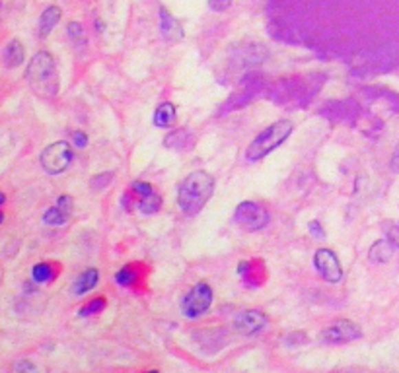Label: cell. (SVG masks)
<instances>
[{"instance_id": "obj_1", "label": "cell", "mask_w": 399, "mask_h": 373, "mask_svg": "<svg viewBox=\"0 0 399 373\" xmlns=\"http://www.w3.org/2000/svg\"><path fill=\"white\" fill-rule=\"evenodd\" d=\"M215 191V177L206 171H193L189 173L180 185L177 191V204L182 208V212L187 216L199 214L208 199L213 196Z\"/></svg>"}, {"instance_id": "obj_2", "label": "cell", "mask_w": 399, "mask_h": 373, "mask_svg": "<svg viewBox=\"0 0 399 373\" xmlns=\"http://www.w3.org/2000/svg\"><path fill=\"white\" fill-rule=\"evenodd\" d=\"M25 78L30 88L39 95V98H55L58 93V74L57 67H55V58L51 57V53L47 51H39L37 55L32 57L28 70H25Z\"/></svg>"}, {"instance_id": "obj_3", "label": "cell", "mask_w": 399, "mask_h": 373, "mask_svg": "<svg viewBox=\"0 0 399 373\" xmlns=\"http://www.w3.org/2000/svg\"><path fill=\"white\" fill-rule=\"evenodd\" d=\"M292 131H294V123L288 121V119H283V121H277V123L269 124L263 133L255 136V140L248 146L246 158L250 159V161L263 159L267 154H271L274 148L281 146L286 138L292 135Z\"/></svg>"}, {"instance_id": "obj_4", "label": "cell", "mask_w": 399, "mask_h": 373, "mask_svg": "<svg viewBox=\"0 0 399 373\" xmlns=\"http://www.w3.org/2000/svg\"><path fill=\"white\" fill-rule=\"evenodd\" d=\"M234 220H236L238 226L248 229V231H259L269 224L271 216H269V210L263 204L246 201V203L238 204V208L234 212Z\"/></svg>"}, {"instance_id": "obj_5", "label": "cell", "mask_w": 399, "mask_h": 373, "mask_svg": "<svg viewBox=\"0 0 399 373\" xmlns=\"http://www.w3.org/2000/svg\"><path fill=\"white\" fill-rule=\"evenodd\" d=\"M72 148H70L69 142H55L51 146H47L43 152H41V168L49 173V175H58L63 171H67L70 163H72Z\"/></svg>"}, {"instance_id": "obj_6", "label": "cell", "mask_w": 399, "mask_h": 373, "mask_svg": "<svg viewBox=\"0 0 399 373\" xmlns=\"http://www.w3.org/2000/svg\"><path fill=\"white\" fill-rule=\"evenodd\" d=\"M211 306H213V288L206 282L195 284L182 302L183 315L189 317V319L201 317L203 313H206V309Z\"/></svg>"}, {"instance_id": "obj_7", "label": "cell", "mask_w": 399, "mask_h": 373, "mask_svg": "<svg viewBox=\"0 0 399 373\" xmlns=\"http://www.w3.org/2000/svg\"><path fill=\"white\" fill-rule=\"evenodd\" d=\"M360 337H363V332L356 323L349 321V319H341V321H335L331 327L325 328L319 335V340L325 344H347V342H353Z\"/></svg>"}, {"instance_id": "obj_8", "label": "cell", "mask_w": 399, "mask_h": 373, "mask_svg": "<svg viewBox=\"0 0 399 373\" xmlns=\"http://www.w3.org/2000/svg\"><path fill=\"white\" fill-rule=\"evenodd\" d=\"M314 264H316V269L321 274V278H325L330 284L341 282V262H339L337 255L331 249H319L318 253H316V257H314Z\"/></svg>"}, {"instance_id": "obj_9", "label": "cell", "mask_w": 399, "mask_h": 373, "mask_svg": "<svg viewBox=\"0 0 399 373\" xmlns=\"http://www.w3.org/2000/svg\"><path fill=\"white\" fill-rule=\"evenodd\" d=\"M133 192L138 196V210L142 214H156L160 208H162V199L160 194L154 191V187L149 183L137 181L133 183Z\"/></svg>"}, {"instance_id": "obj_10", "label": "cell", "mask_w": 399, "mask_h": 373, "mask_svg": "<svg viewBox=\"0 0 399 373\" xmlns=\"http://www.w3.org/2000/svg\"><path fill=\"white\" fill-rule=\"evenodd\" d=\"M267 327V317L263 315L261 311L257 309H248V311H241L236 317V330L244 337H251V335H257L261 332L263 328Z\"/></svg>"}, {"instance_id": "obj_11", "label": "cell", "mask_w": 399, "mask_h": 373, "mask_svg": "<svg viewBox=\"0 0 399 373\" xmlns=\"http://www.w3.org/2000/svg\"><path fill=\"white\" fill-rule=\"evenodd\" d=\"M70 214H72V196L63 194L57 199V204L43 214V222L47 226H63L69 222Z\"/></svg>"}, {"instance_id": "obj_12", "label": "cell", "mask_w": 399, "mask_h": 373, "mask_svg": "<svg viewBox=\"0 0 399 373\" xmlns=\"http://www.w3.org/2000/svg\"><path fill=\"white\" fill-rule=\"evenodd\" d=\"M160 27H162V35L166 41L170 43H177L183 39V27L168 10H160Z\"/></svg>"}, {"instance_id": "obj_13", "label": "cell", "mask_w": 399, "mask_h": 373, "mask_svg": "<svg viewBox=\"0 0 399 373\" xmlns=\"http://www.w3.org/2000/svg\"><path fill=\"white\" fill-rule=\"evenodd\" d=\"M98 280H100V272L96 271V269H88V271H84L76 278V282L72 286V292L76 295L88 294V292H91L98 286Z\"/></svg>"}, {"instance_id": "obj_14", "label": "cell", "mask_w": 399, "mask_h": 373, "mask_svg": "<svg viewBox=\"0 0 399 373\" xmlns=\"http://www.w3.org/2000/svg\"><path fill=\"white\" fill-rule=\"evenodd\" d=\"M391 255H393V243L389 241V239H380L376 241L370 251H368V259L372 260L374 264H384V262H388L391 259Z\"/></svg>"}, {"instance_id": "obj_15", "label": "cell", "mask_w": 399, "mask_h": 373, "mask_svg": "<svg viewBox=\"0 0 399 373\" xmlns=\"http://www.w3.org/2000/svg\"><path fill=\"white\" fill-rule=\"evenodd\" d=\"M58 20H61V8L58 6H49V8H45V12L39 18V37L45 39L47 35L53 32V27L57 25Z\"/></svg>"}, {"instance_id": "obj_16", "label": "cell", "mask_w": 399, "mask_h": 373, "mask_svg": "<svg viewBox=\"0 0 399 373\" xmlns=\"http://www.w3.org/2000/svg\"><path fill=\"white\" fill-rule=\"evenodd\" d=\"M25 58V51H23V45L18 41V39H12L10 43L6 45V51H4V63L8 68L20 67Z\"/></svg>"}, {"instance_id": "obj_17", "label": "cell", "mask_w": 399, "mask_h": 373, "mask_svg": "<svg viewBox=\"0 0 399 373\" xmlns=\"http://www.w3.org/2000/svg\"><path fill=\"white\" fill-rule=\"evenodd\" d=\"M175 123V107L171 103H162L154 113V124L160 128H168Z\"/></svg>"}, {"instance_id": "obj_18", "label": "cell", "mask_w": 399, "mask_h": 373, "mask_svg": "<svg viewBox=\"0 0 399 373\" xmlns=\"http://www.w3.org/2000/svg\"><path fill=\"white\" fill-rule=\"evenodd\" d=\"M67 32H69V37H70V41H72V45H74V49H76V47H78V49L86 47L88 39H86V32H84L82 23L70 22L69 27H67Z\"/></svg>"}, {"instance_id": "obj_19", "label": "cell", "mask_w": 399, "mask_h": 373, "mask_svg": "<svg viewBox=\"0 0 399 373\" xmlns=\"http://www.w3.org/2000/svg\"><path fill=\"white\" fill-rule=\"evenodd\" d=\"M32 276H34V280L37 284H45L51 282V280L55 278V271H53V267H51L49 262H39V264H35L34 267Z\"/></svg>"}, {"instance_id": "obj_20", "label": "cell", "mask_w": 399, "mask_h": 373, "mask_svg": "<svg viewBox=\"0 0 399 373\" xmlns=\"http://www.w3.org/2000/svg\"><path fill=\"white\" fill-rule=\"evenodd\" d=\"M10 373H47V370L43 365L34 362V360L23 358V360H18V362L12 365Z\"/></svg>"}, {"instance_id": "obj_21", "label": "cell", "mask_w": 399, "mask_h": 373, "mask_svg": "<svg viewBox=\"0 0 399 373\" xmlns=\"http://www.w3.org/2000/svg\"><path fill=\"white\" fill-rule=\"evenodd\" d=\"M115 280L119 286H131V284L137 280V272L133 271V267H123L121 271L117 272Z\"/></svg>"}, {"instance_id": "obj_22", "label": "cell", "mask_w": 399, "mask_h": 373, "mask_svg": "<svg viewBox=\"0 0 399 373\" xmlns=\"http://www.w3.org/2000/svg\"><path fill=\"white\" fill-rule=\"evenodd\" d=\"M103 307H105V299H103V297H98V299L90 302L86 307H82V309H80V315L82 317L96 315V313H100V311H102Z\"/></svg>"}, {"instance_id": "obj_23", "label": "cell", "mask_w": 399, "mask_h": 373, "mask_svg": "<svg viewBox=\"0 0 399 373\" xmlns=\"http://www.w3.org/2000/svg\"><path fill=\"white\" fill-rule=\"evenodd\" d=\"M232 6V0H208V8L215 12H224Z\"/></svg>"}, {"instance_id": "obj_24", "label": "cell", "mask_w": 399, "mask_h": 373, "mask_svg": "<svg viewBox=\"0 0 399 373\" xmlns=\"http://www.w3.org/2000/svg\"><path fill=\"white\" fill-rule=\"evenodd\" d=\"M310 234L314 236L316 239H321L323 236H325V231H323V227L319 226V222L318 220H314V222H310Z\"/></svg>"}, {"instance_id": "obj_25", "label": "cell", "mask_w": 399, "mask_h": 373, "mask_svg": "<svg viewBox=\"0 0 399 373\" xmlns=\"http://www.w3.org/2000/svg\"><path fill=\"white\" fill-rule=\"evenodd\" d=\"M388 239L391 241V243H393V247L399 249V224H396V226L389 227Z\"/></svg>"}, {"instance_id": "obj_26", "label": "cell", "mask_w": 399, "mask_h": 373, "mask_svg": "<svg viewBox=\"0 0 399 373\" xmlns=\"http://www.w3.org/2000/svg\"><path fill=\"white\" fill-rule=\"evenodd\" d=\"M74 144L80 148H84L88 144V136L84 135V133H80V131H76V133H74Z\"/></svg>"}, {"instance_id": "obj_27", "label": "cell", "mask_w": 399, "mask_h": 373, "mask_svg": "<svg viewBox=\"0 0 399 373\" xmlns=\"http://www.w3.org/2000/svg\"><path fill=\"white\" fill-rule=\"evenodd\" d=\"M4 203H6V194H4V192H0V206H2Z\"/></svg>"}, {"instance_id": "obj_28", "label": "cell", "mask_w": 399, "mask_h": 373, "mask_svg": "<svg viewBox=\"0 0 399 373\" xmlns=\"http://www.w3.org/2000/svg\"><path fill=\"white\" fill-rule=\"evenodd\" d=\"M2 222H4V214L0 212V224H2Z\"/></svg>"}, {"instance_id": "obj_29", "label": "cell", "mask_w": 399, "mask_h": 373, "mask_svg": "<svg viewBox=\"0 0 399 373\" xmlns=\"http://www.w3.org/2000/svg\"><path fill=\"white\" fill-rule=\"evenodd\" d=\"M0 18H2V2H0Z\"/></svg>"}, {"instance_id": "obj_30", "label": "cell", "mask_w": 399, "mask_h": 373, "mask_svg": "<svg viewBox=\"0 0 399 373\" xmlns=\"http://www.w3.org/2000/svg\"><path fill=\"white\" fill-rule=\"evenodd\" d=\"M149 373H160V372H149Z\"/></svg>"}]
</instances>
